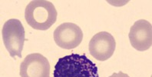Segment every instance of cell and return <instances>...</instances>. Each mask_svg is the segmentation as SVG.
Listing matches in <instances>:
<instances>
[{
  "label": "cell",
  "mask_w": 152,
  "mask_h": 77,
  "mask_svg": "<svg viewBox=\"0 0 152 77\" xmlns=\"http://www.w3.org/2000/svg\"><path fill=\"white\" fill-rule=\"evenodd\" d=\"M54 77H99L96 64L85 55L72 53L60 58L55 66Z\"/></svg>",
  "instance_id": "cell-1"
},
{
  "label": "cell",
  "mask_w": 152,
  "mask_h": 77,
  "mask_svg": "<svg viewBox=\"0 0 152 77\" xmlns=\"http://www.w3.org/2000/svg\"><path fill=\"white\" fill-rule=\"evenodd\" d=\"M25 19L34 29L47 30L56 23L57 11L53 3L49 1H31L26 8Z\"/></svg>",
  "instance_id": "cell-2"
},
{
  "label": "cell",
  "mask_w": 152,
  "mask_h": 77,
  "mask_svg": "<svg viewBox=\"0 0 152 77\" xmlns=\"http://www.w3.org/2000/svg\"><path fill=\"white\" fill-rule=\"evenodd\" d=\"M2 34L4 45L10 53V56L22 58L26 32L21 21L16 19L6 21L2 28Z\"/></svg>",
  "instance_id": "cell-3"
},
{
  "label": "cell",
  "mask_w": 152,
  "mask_h": 77,
  "mask_svg": "<svg viewBox=\"0 0 152 77\" xmlns=\"http://www.w3.org/2000/svg\"><path fill=\"white\" fill-rule=\"evenodd\" d=\"M53 37L58 46L61 49H72L81 44L83 32L75 23H64L56 29Z\"/></svg>",
  "instance_id": "cell-4"
},
{
  "label": "cell",
  "mask_w": 152,
  "mask_h": 77,
  "mask_svg": "<svg viewBox=\"0 0 152 77\" xmlns=\"http://www.w3.org/2000/svg\"><path fill=\"white\" fill-rule=\"evenodd\" d=\"M116 43L113 36L107 32L95 34L89 43V53L98 61H105L113 56Z\"/></svg>",
  "instance_id": "cell-5"
},
{
  "label": "cell",
  "mask_w": 152,
  "mask_h": 77,
  "mask_svg": "<svg viewBox=\"0 0 152 77\" xmlns=\"http://www.w3.org/2000/svg\"><path fill=\"white\" fill-rule=\"evenodd\" d=\"M130 43L137 51L148 50L152 45L151 23L145 19H140L130 29L128 34Z\"/></svg>",
  "instance_id": "cell-6"
},
{
  "label": "cell",
  "mask_w": 152,
  "mask_h": 77,
  "mask_svg": "<svg viewBox=\"0 0 152 77\" xmlns=\"http://www.w3.org/2000/svg\"><path fill=\"white\" fill-rule=\"evenodd\" d=\"M21 77H50V64L40 53L28 55L20 65Z\"/></svg>",
  "instance_id": "cell-7"
},
{
  "label": "cell",
  "mask_w": 152,
  "mask_h": 77,
  "mask_svg": "<svg viewBox=\"0 0 152 77\" xmlns=\"http://www.w3.org/2000/svg\"><path fill=\"white\" fill-rule=\"evenodd\" d=\"M109 77H130L128 74L126 73H124L123 72L121 71H119L118 73H114L111 76H110Z\"/></svg>",
  "instance_id": "cell-8"
}]
</instances>
